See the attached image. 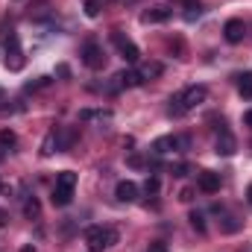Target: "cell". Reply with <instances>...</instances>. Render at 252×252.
<instances>
[{"instance_id":"1","label":"cell","mask_w":252,"mask_h":252,"mask_svg":"<svg viewBox=\"0 0 252 252\" xmlns=\"http://www.w3.org/2000/svg\"><path fill=\"white\" fill-rule=\"evenodd\" d=\"M85 244H88L91 252L109 250V247L118 244V229H112V226H91V229H85Z\"/></svg>"},{"instance_id":"2","label":"cell","mask_w":252,"mask_h":252,"mask_svg":"<svg viewBox=\"0 0 252 252\" xmlns=\"http://www.w3.org/2000/svg\"><path fill=\"white\" fill-rule=\"evenodd\" d=\"M82 62H85V67H91V70L106 67V53H103V47H100L97 41H85V47H82Z\"/></svg>"},{"instance_id":"3","label":"cell","mask_w":252,"mask_h":252,"mask_svg":"<svg viewBox=\"0 0 252 252\" xmlns=\"http://www.w3.org/2000/svg\"><path fill=\"white\" fill-rule=\"evenodd\" d=\"M205 97H208V88H205V85H190V88H185V91L179 94V103H182L185 112H190V109L202 106Z\"/></svg>"},{"instance_id":"4","label":"cell","mask_w":252,"mask_h":252,"mask_svg":"<svg viewBox=\"0 0 252 252\" xmlns=\"http://www.w3.org/2000/svg\"><path fill=\"white\" fill-rule=\"evenodd\" d=\"M6 67H9V70H21V67H24L21 41H18L15 32H9V38H6Z\"/></svg>"},{"instance_id":"5","label":"cell","mask_w":252,"mask_h":252,"mask_svg":"<svg viewBox=\"0 0 252 252\" xmlns=\"http://www.w3.org/2000/svg\"><path fill=\"white\" fill-rule=\"evenodd\" d=\"M188 147V138H176V135H164L153 144V153L156 156H167V153H176V150H185Z\"/></svg>"},{"instance_id":"6","label":"cell","mask_w":252,"mask_h":252,"mask_svg":"<svg viewBox=\"0 0 252 252\" xmlns=\"http://www.w3.org/2000/svg\"><path fill=\"white\" fill-rule=\"evenodd\" d=\"M112 41H115V47L121 50V56H124L126 62L135 64L138 59H141V50H138V47H135V44H132V41L126 38L124 32H112Z\"/></svg>"},{"instance_id":"7","label":"cell","mask_w":252,"mask_h":252,"mask_svg":"<svg viewBox=\"0 0 252 252\" xmlns=\"http://www.w3.org/2000/svg\"><path fill=\"white\" fill-rule=\"evenodd\" d=\"M223 32H226V41H229V44H241L244 35H247V24L238 21V18H232V21H226Z\"/></svg>"},{"instance_id":"8","label":"cell","mask_w":252,"mask_h":252,"mask_svg":"<svg viewBox=\"0 0 252 252\" xmlns=\"http://www.w3.org/2000/svg\"><path fill=\"white\" fill-rule=\"evenodd\" d=\"M59 150H64L62 135H59V129H50V132L44 135V141H41V156L47 158V156H53V153H59Z\"/></svg>"},{"instance_id":"9","label":"cell","mask_w":252,"mask_h":252,"mask_svg":"<svg viewBox=\"0 0 252 252\" xmlns=\"http://www.w3.org/2000/svg\"><path fill=\"white\" fill-rule=\"evenodd\" d=\"M135 85H141V76H138V70H121V73H115L112 91H121V88H135Z\"/></svg>"},{"instance_id":"10","label":"cell","mask_w":252,"mask_h":252,"mask_svg":"<svg viewBox=\"0 0 252 252\" xmlns=\"http://www.w3.org/2000/svg\"><path fill=\"white\" fill-rule=\"evenodd\" d=\"M170 15H173V9H167V6H153V9H147V12L141 15V21H144V24H164V21H170Z\"/></svg>"},{"instance_id":"11","label":"cell","mask_w":252,"mask_h":252,"mask_svg":"<svg viewBox=\"0 0 252 252\" xmlns=\"http://www.w3.org/2000/svg\"><path fill=\"white\" fill-rule=\"evenodd\" d=\"M214 150H217V156H235V150H238V141L223 129L220 135H217V141H214Z\"/></svg>"},{"instance_id":"12","label":"cell","mask_w":252,"mask_h":252,"mask_svg":"<svg viewBox=\"0 0 252 252\" xmlns=\"http://www.w3.org/2000/svg\"><path fill=\"white\" fill-rule=\"evenodd\" d=\"M196 185H199L202 193H217V190H220V176L211 173V170H202L199 179H196Z\"/></svg>"},{"instance_id":"13","label":"cell","mask_w":252,"mask_h":252,"mask_svg":"<svg viewBox=\"0 0 252 252\" xmlns=\"http://www.w3.org/2000/svg\"><path fill=\"white\" fill-rule=\"evenodd\" d=\"M115 196H118L121 202H135V199H138V185H135V182H129V179H124V182H118Z\"/></svg>"},{"instance_id":"14","label":"cell","mask_w":252,"mask_h":252,"mask_svg":"<svg viewBox=\"0 0 252 252\" xmlns=\"http://www.w3.org/2000/svg\"><path fill=\"white\" fill-rule=\"evenodd\" d=\"M164 73V64L161 62H144L138 67V76H141V82H147V79H156V76H161Z\"/></svg>"},{"instance_id":"15","label":"cell","mask_w":252,"mask_h":252,"mask_svg":"<svg viewBox=\"0 0 252 252\" xmlns=\"http://www.w3.org/2000/svg\"><path fill=\"white\" fill-rule=\"evenodd\" d=\"M53 205H59V208H64V205H70V199H73V188H64V185H56L53 188Z\"/></svg>"},{"instance_id":"16","label":"cell","mask_w":252,"mask_h":252,"mask_svg":"<svg viewBox=\"0 0 252 252\" xmlns=\"http://www.w3.org/2000/svg\"><path fill=\"white\" fill-rule=\"evenodd\" d=\"M112 112L109 109H82L79 112V121H109Z\"/></svg>"},{"instance_id":"17","label":"cell","mask_w":252,"mask_h":252,"mask_svg":"<svg viewBox=\"0 0 252 252\" xmlns=\"http://www.w3.org/2000/svg\"><path fill=\"white\" fill-rule=\"evenodd\" d=\"M24 214H27L30 220H35V217L41 214V205H38V199H35V196H27V202H24Z\"/></svg>"},{"instance_id":"18","label":"cell","mask_w":252,"mask_h":252,"mask_svg":"<svg viewBox=\"0 0 252 252\" xmlns=\"http://www.w3.org/2000/svg\"><path fill=\"white\" fill-rule=\"evenodd\" d=\"M238 91H241V97H252V73H244L241 79H238Z\"/></svg>"},{"instance_id":"19","label":"cell","mask_w":252,"mask_h":252,"mask_svg":"<svg viewBox=\"0 0 252 252\" xmlns=\"http://www.w3.org/2000/svg\"><path fill=\"white\" fill-rule=\"evenodd\" d=\"M56 185H64V188H76V173L73 170H62L56 176Z\"/></svg>"},{"instance_id":"20","label":"cell","mask_w":252,"mask_h":252,"mask_svg":"<svg viewBox=\"0 0 252 252\" xmlns=\"http://www.w3.org/2000/svg\"><path fill=\"white\" fill-rule=\"evenodd\" d=\"M82 3H85V15L88 18H97L100 9H103V0H82Z\"/></svg>"},{"instance_id":"21","label":"cell","mask_w":252,"mask_h":252,"mask_svg":"<svg viewBox=\"0 0 252 252\" xmlns=\"http://www.w3.org/2000/svg\"><path fill=\"white\" fill-rule=\"evenodd\" d=\"M158 188H161V182H158L156 176H147V182H144V190H147L150 196H156V193H158Z\"/></svg>"},{"instance_id":"22","label":"cell","mask_w":252,"mask_h":252,"mask_svg":"<svg viewBox=\"0 0 252 252\" xmlns=\"http://www.w3.org/2000/svg\"><path fill=\"white\" fill-rule=\"evenodd\" d=\"M190 226H193V229L202 235V232H205V217H202L199 211H193V214H190Z\"/></svg>"},{"instance_id":"23","label":"cell","mask_w":252,"mask_h":252,"mask_svg":"<svg viewBox=\"0 0 252 252\" xmlns=\"http://www.w3.org/2000/svg\"><path fill=\"white\" fill-rule=\"evenodd\" d=\"M15 141H18V138H15L12 129H3V132H0V147H15Z\"/></svg>"},{"instance_id":"24","label":"cell","mask_w":252,"mask_h":252,"mask_svg":"<svg viewBox=\"0 0 252 252\" xmlns=\"http://www.w3.org/2000/svg\"><path fill=\"white\" fill-rule=\"evenodd\" d=\"M167 112H170L173 118H182V115H188V112L182 109V103H179V97H173V100H170V109H167Z\"/></svg>"},{"instance_id":"25","label":"cell","mask_w":252,"mask_h":252,"mask_svg":"<svg viewBox=\"0 0 252 252\" xmlns=\"http://www.w3.org/2000/svg\"><path fill=\"white\" fill-rule=\"evenodd\" d=\"M44 85H50V79H47V76H38V82H27V91H38V88H44Z\"/></svg>"},{"instance_id":"26","label":"cell","mask_w":252,"mask_h":252,"mask_svg":"<svg viewBox=\"0 0 252 252\" xmlns=\"http://www.w3.org/2000/svg\"><path fill=\"white\" fill-rule=\"evenodd\" d=\"M199 12H202V9H199V3H196V6H188L185 18H188V21H193V18H199Z\"/></svg>"},{"instance_id":"27","label":"cell","mask_w":252,"mask_h":252,"mask_svg":"<svg viewBox=\"0 0 252 252\" xmlns=\"http://www.w3.org/2000/svg\"><path fill=\"white\" fill-rule=\"evenodd\" d=\"M147 252H167V244H161V241H153Z\"/></svg>"},{"instance_id":"28","label":"cell","mask_w":252,"mask_h":252,"mask_svg":"<svg viewBox=\"0 0 252 252\" xmlns=\"http://www.w3.org/2000/svg\"><path fill=\"white\" fill-rule=\"evenodd\" d=\"M188 173H190L188 164H176V167H173V176H188Z\"/></svg>"},{"instance_id":"29","label":"cell","mask_w":252,"mask_h":252,"mask_svg":"<svg viewBox=\"0 0 252 252\" xmlns=\"http://www.w3.org/2000/svg\"><path fill=\"white\" fill-rule=\"evenodd\" d=\"M179 199H182V202H190V199H193V190H190V188H185L182 193H179Z\"/></svg>"},{"instance_id":"30","label":"cell","mask_w":252,"mask_h":252,"mask_svg":"<svg viewBox=\"0 0 252 252\" xmlns=\"http://www.w3.org/2000/svg\"><path fill=\"white\" fill-rule=\"evenodd\" d=\"M129 164H132V167H144V161H141V156H132V158H129Z\"/></svg>"},{"instance_id":"31","label":"cell","mask_w":252,"mask_h":252,"mask_svg":"<svg viewBox=\"0 0 252 252\" xmlns=\"http://www.w3.org/2000/svg\"><path fill=\"white\" fill-rule=\"evenodd\" d=\"M6 223H9V214H6V211H0V226H6Z\"/></svg>"},{"instance_id":"32","label":"cell","mask_w":252,"mask_h":252,"mask_svg":"<svg viewBox=\"0 0 252 252\" xmlns=\"http://www.w3.org/2000/svg\"><path fill=\"white\" fill-rule=\"evenodd\" d=\"M244 124H247V126H252V112H247V115H244Z\"/></svg>"},{"instance_id":"33","label":"cell","mask_w":252,"mask_h":252,"mask_svg":"<svg viewBox=\"0 0 252 252\" xmlns=\"http://www.w3.org/2000/svg\"><path fill=\"white\" fill-rule=\"evenodd\" d=\"M21 252H35V247H32V244H27V247H21Z\"/></svg>"},{"instance_id":"34","label":"cell","mask_w":252,"mask_h":252,"mask_svg":"<svg viewBox=\"0 0 252 252\" xmlns=\"http://www.w3.org/2000/svg\"><path fill=\"white\" fill-rule=\"evenodd\" d=\"M182 3H185V9H188V6H196L199 0H182Z\"/></svg>"},{"instance_id":"35","label":"cell","mask_w":252,"mask_h":252,"mask_svg":"<svg viewBox=\"0 0 252 252\" xmlns=\"http://www.w3.org/2000/svg\"><path fill=\"white\" fill-rule=\"evenodd\" d=\"M0 193H9V185L6 182H0Z\"/></svg>"},{"instance_id":"36","label":"cell","mask_w":252,"mask_h":252,"mask_svg":"<svg viewBox=\"0 0 252 252\" xmlns=\"http://www.w3.org/2000/svg\"><path fill=\"white\" fill-rule=\"evenodd\" d=\"M247 199H250V205H252V185L247 188Z\"/></svg>"}]
</instances>
